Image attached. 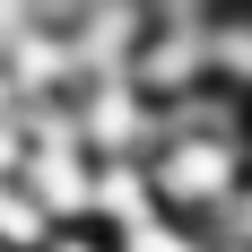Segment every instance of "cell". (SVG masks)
<instances>
[{"mask_svg": "<svg viewBox=\"0 0 252 252\" xmlns=\"http://www.w3.org/2000/svg\"><path fill=\"white\" fill-rule=\"evenodd\" d=\"M52 226H61V218H52V209L35 200L18 174L0 183V252H44V235H52Z\"/></svg>", "mask_w": 252, "mask_h": 252, "instance_id": "7a4b0ae2", "label": "cell"}, {"mask_svg": "<svg viewBox=\"0 0 252 252\" xmlns=\"http://www.w3.org/2000/svg\"><path fill=\"white\" fill-rule=\"evenodd\" d=\"M200 52H209V87L252 96V0L244 9H218V18L200 26Z\"/></svg>", "mask_w": 252, "mask_h": 252, "instance_id": "6da1fadb", "label": "cell"}, {"mask_svg": "<svg viewBox=\"0 0 252 252\" xmlns=\"http://www.w3.org/2000/svg\"><path fill=\"white\" fill-rule=\"evenodd\" d=\"M44 252H113V235H104V226H87V218H61V226L44 235Z\"/></svg>", "mask_w": 252, "mask_h": 252, "instance_id": "3957f363", "label": "cell"}]
</instances>
